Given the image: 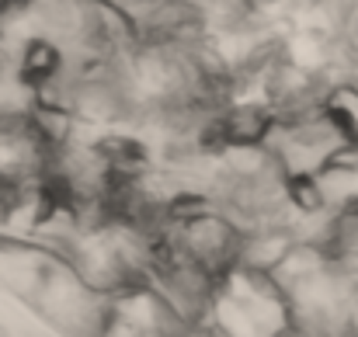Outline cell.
<instances>
[{
	"mask_svg": "<svg viewBox=\"0 0 358 337\" xmlns=\"http://www.w3.org/2000/svg\"><path fill=\"white\" fill-rule=\"evenodd\" d=\"M292 324L289 299L271 275L230 268L202 320L206 337H278Z\"/></svg>",
	"mask_w": 358,
	"mask_h": 337,
	"instance_id": "cell-1",
	"label": "cell"
}]
</instances>
